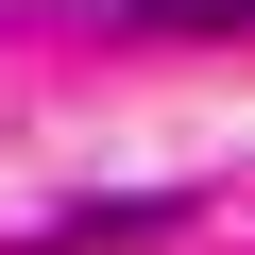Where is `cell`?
Segmentation results:
<instances>
[{"label": "cell", "instance_id": "1", "mask_svg": "<svg viewBox=\"0 0 255 255\" xmlns=\"http://www.w3.org/2000/svg\"><path fill=\"white\" fill-rule=\"evenodd\" d=\"M153 34H255V0H136Z\"/></svg>", "mask_w": 255, "mask_h": 255}]
</instances>
